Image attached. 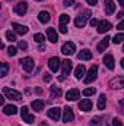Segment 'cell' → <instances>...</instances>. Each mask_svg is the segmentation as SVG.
Segmentation results:
<instances>
[{
    "instance_id": "16",
    "label": "cell",
    "mask_w": 124,
    "mask_h": 126,
    "mask_svg": "<svg viewBox=\"0 0 124 126\" xmlns=\"http://www.w3.org/2000/svg\"><path fill=\"white\" fill-rule=\"evenodd\" d=\"M12 28L15 30V32H16V34H19V35H25V34L28 32V28H26L25 25L16 24V22H13V24H12Z\"/></svg>"
},
{
    "instance_id": "28",
    "label": "cell",
    "mask_w": 124,
    "mask_h": 126,
    "mask_svg": "<svg viewBox=\"0 0 124 126\" xmlns=\"http://www.w3.org/2000/svg\"><path fill=\"white\" fill-rule=\"evenodd\" d=\"M7 70H9V64H7L6 62H3L1 63V69H0V76L4 78V76L7 75Z\"/></svg>"
},
{
    "instance_id": "34",
    "label": "cell",
    "mask_w": 124,
    "mask_h": 126,
    "mask_svg": "<svg viewBox=\"0 0 124 126\" xmlns=\"http://www.w3.org/2000/svg\"><path fill=\"white\" fill-rule=\"evenodd\" d=\"M95 93H96V91H95V88H86V90H83V95H85V97L93 95Z\"/></svg>"
},
{
    "instance_id": "35",
    "label": "cell",
    "mask_w": 124,
    "mask_h": 126,
    "mask_svg": "<svg viewBox=\"0 0 124 126\" xmlns=\"http://www.w3.org/2000/svg\"><path fill=\"white\" fill-rule=\"evenodd\" d=\"M18 48L19 50H26L28 48V43L26 41H19L18 43Z\"/></svg>"
},
{
    "instance_id": "7",
    "label": "cell",
    "mask_w": 124,
    "mask_h": 126,
    "mask_svg": "<svg viewBox=\"0 0 124 126\" xmlns=\"http://www.w3.org/2000/svg\"><path fill=\"white\" fill-rule=\"evenodd\" d=\"M73 119H74L73 110H72L70 107H64V109H63V122H64V123H69V122H72Z\"/></svg>"
},
{
    "instance_id": "4",
    "label": "cell",
    "mask_w": 124,
    "mask_h": 126,
    "mask_svg": "<svg viewBox=\"0 0 124 126\" xmlns=\"http://www.w3.org/2000/svg\"><path fill=\"white\" fill-rule=\"evenodd\" d=\"M21 66H22V69L25 70V72H31L32 69H34V60H32V57H24V59H21Z\"/></svg>"
},
{
    "instance_id": "14",
    "label": "cell",
    "mask_w": 124,
    "mask_h": 126,
    "mask_svg": "<svg viewBox=\"0 0 124 126\" xmlns=\"http://www.w3.org/2000/svg\"><path fill=\"white\" fill-rule=\"evenodd\" d=\"M110 30H111V24L108 21H101L98 24V32L99 34H105V32H108Z\"/></svg>"
},
{
    "instance_id": "49",
    "label": "cell",
    "mask_w": 124,
    "mask_h": 126,
    "mask_svg": "<svg viewBox=\"0 0 124 126\" xmlns=\"http://www.w3.org/2000/svg\"><path fill=\"white\" fill-rule=\"evenodd\" d=\"M123 51H124V46H123Z\"/></svg>"
},
{
    "instance_id": "22",
    "label": "cell",
    "mask_w": 124,
    "mask_h": 126,
    "mask_svg": "<svg viewBox=\"0 0 124 126\" xmlns=\"http://www.w3.org/2000/svg\"><path fill=\"white\" fill-rule=\"evenodd\" d=\"M47 37H48V40L51 43H57L59 41V35H57V32H56L54 28H48L47 30Z\"/></svg>"
},
{
    "instance_id": "30",
    "label": "cell",
    "mask_w": 124,
    "mask_h": 126,
    "mask_svg": "<svg viewBox=\"0 0 124 126\" xmlns=\"http://www.w3.org/2000/svg\"><path fill=\"white\" fill-rule=\"evenodd\" d=\"M124 41V34L121 32V34H115V37L112 38V43L114 44H118V43H123Z\"/></svg>"
},
{
    "instance_id": "5",
    "label": "cell",
    "mask_w": 124,
    "mask_h": 126,
    "mask_svg": "<svg viewBox=\"0 0 124 126\" xmlns=\"http://www.w3.org/2000/svg\"><path fill=\"white\" fill-rule=\"evenodd\" d=\"M96 75H98V66H96V64H93L92 67L89 69L88 75L85 76V84H91L93 79L96 78Z\"/></svg>"
},
{
    "instance_id": "20",
    "label": "cell",
    "mask_w": 124,
    "mask_h": 126,
    "mask_svg": "<svg viewBox=\"0 0 124 126\" xmlns=\"http://www.w3.org/2000/svg\"><path fill=\"white\" fill-rule=\"evenodd\" d=\"M110 40H111L110 37H105L104 40H101V43L98 44V47H96V50H98L99 53H102V51H105V48H107V47L110 46Z\"/></svg>"
},
{
    "instance_id": "29",
    "label": "cell",
    "mask_w": 124,
    "mask_h": 126,
    "mask_svg": "<svg viewBox=\"0 0 124 126\" xmlns=\"http://www.w3.org/2000/svg\"><path fill=\"white\" fill-rule=\"evenodd\" d=\"M102 120H104V117H102V116H96V117H93L92 120H91V123H89V125H91V126H99L101 123H102Z\"/></svg>"
},
{
    "instance_id": "39",
    "label": "cell",
    "mask_w": 124,
    "mask_h": 126,
    "mask_svg": "<svg viewBox=\"0 0 124 126\" xmlns=\"http://www.w3.org/2000/svg\"><path fill=\"white\" fill-rule=\"evenodd\" d=\"M44 81H45V82H50V81H51V75H50V73H45V75H44Z\"/></svg>"
},
{
    "instance_id": "23",
    "label": "cell",
    "mask_w": 124,
    "mask_h": 126,
    "mask_svg": "<svg viewBox=\"0 0 124 126\" xmlns=\"http://www.w3.org/2000/svg\"><path fill=\"white\" fill-rule=\"evenodd\" d=\"M44 101L42 100H34L31 103V107L35 110V111H41V110H44Z\"/></svg>"
},
{
    "instance_id": "31",
    "label": "cell",
    "mask_w": 124,
    "mask_h": 126,
    "mask_svg": "<svg viewBox=\"0 0 124 126\" xmlns=\"http://www.w3.org/2000/svg\"><path fill=\"white\" fill-rule=\"evenodd\" d=\"M69 21H70V16L69 15H66V13L60 15V25H66Z\"/></svg>"
},
{
    "instance_id": "11",
    "label": "cell",
    "mask_w": 124,
    "mask_h": 126,
    "mask_svg": "<svg viewBox=\"0 0 124 126\" xmlns=\"http://www.w3.org/2000/svg\"><path fill=\"white\" fill-rule=\"evenodd\" d=\"M60 66H62V62H60L59 57H51V59L48 60V67H50L51 72H57Z\"/></svg>"
},
{
    "instance_id": "42",
    "label": "cell",
    "mask_w": 124,
    "mask_h": 126,
    "mask_svg": "<svg viewBox=\"0 0 124 126\" xmlns=\"http://www.w3.org/2000/svg\"><path fill=\"white\" fill-rule=\"evenodd\" d=\"M60 32H62V34H66V32H67V28H66V25H60Z\"/></svg>"
},
{
    "instance_id": "13",
    "label": "cell",
    "mask_w": 124,
    "mask_h": 126,
    "mask_svg": "<svg viewBox=\"0 0 124 126\" xmlns=\"http://www.w3.org/2000/svg\"><path fill=\"white\" fill-rule=\"evenodd\" d=\"M79 109H80L82 111H89V110H92V101H91L89 98L82 100V101L79 103Z\"/></svg>"
},
{
    "instance_id": "10",
    "label": "cell",
    "mask_w": 124,
    "mask_h": 126,
    "mask_svg": "<svg viewBox=\"0 0 124 126\" xmlns=\"http://www.w3.org/2000/svg\"><path fill=\"white\" fill-rule=\"evenodd\" d=\"M47 116H48L50 119H53V120H59V119L62 117V110H60L59 107H53V109H50V110L47 111Z\"/></svg>"
},
{
    "instance_id": "21",
    "label": "cell",
    "mask_w": 124,
    "mask_h": 126,
    "mask_svg": "<svg viewBox=\"0 0 124 126\" xmlns=\"http://www.w3.org/2000/svg\"><path fill=\"white\" fill-rule=\"evenodd\" d=\"M77 59H79V60H91V59H92V53H91L88 48H85V50H82L80 53H77Z\"/></svg>"
},
{
    "instance_id": "41",
    "label": "cell",
    "mask_w": 124,
    "mask_h": 126,
    "mask_svg": "<svg viewBox=\"0 0 124 126\" xmlns=\"http://www.w3.org/2000/svg\"><path fill=\"white\" fill-rule=\"evenodd\" d=\"M98 24H99V22H98L95 18H92V19H91V25H92V27H98Z\"/></svg>"
},
{
    "instance_id": "33",
    "label": "cell",
    "mask_w": 124,
    "mask_h": 126,
    "mask_svg": "<svg viewBox=\"0 0 124 126\" xmlns=\"http://www.w3.org/2000/svg\"><path fill=\"white\" fill-rule=\"evenodd\" d=\"M34 40H35L37 43L42 44V43H44V40H45V37H44L42 34H35V35H34Z\"/></svg>"
},
{
    "instance_id": "38",
    "label": "cell",
    "mask_w": 124,
    "mask_h": 126,
    "mask_svg": "<svg viewBox=\"0 0 124 126\" xmlns=\"http://www.w3.org/2000/svg\"><path fill=\"white\" fill-rule=\"evenodd\" d=\"M74 4V0H64V6L66 7H70V6H73Z\"/></svg>"
},
{
    "instance_id": "36",
    "label": "cell",
    "mask_w": 124,
    "mask_h": 126,
    "mask_svg": "<svg viewBox=\"0 0 124 126\" xmlns=\"http://www.w3.org/2000/svg\"><path fill=\"white\" fill-rule=\"evenodd\" d=\"M16 53H18V48H16V47H12V46H10V47L7 48V54H9V56H16Z\"/></svg>"
},
{
    "instance_id": "43",
    "label": "cell",
    "mask_w": 124,
    "mask_h": 126,
    "mask_svg": "<svg viewBox=\"0 0 124 126\" xmlns=\"http://www.w3.org/2000/svg\"><path fill=\"white\" fill-rule=\"evenodd\" d=\"M86 1H88L89 4H92V6H95V4L98 3V0H86Z\"/></svg>"
},
{
    "instance_id": "2",
    "label": "cell",
    "mask_w": 124,
    "mask_h": 126,
    "mask_svg": "<svg viewBox=\"0 0 124 126\" xmlns=\"http://www.w3.org/2000/svg\"><path fill=\"white\" fill-rule=\"evenodd\" d=\"M3 94L6 95L7 98H10V100H16V101L22 100V94H21L19 91L12 90V88H7V87H4V88H3Z\"/></svg>"
},
{
    "instance_id": "19",
    "label": "cell",
    "mask_w": 124,
    "mask_h": 126,
    "mask_svg": "<svg viewBox=\"0 0 124 126\" xmlns=\"http://www.w3.org/2000/svg\"><path fill=\"white\" fill-rule=\"evenodd\" d=\"M114 63H115V62H114V57H112L111 54H105V56H104V64H105L110 70H112V69H114V66H115Z\"/></svg>"
},
{
    "instance_id": "3",
    "label": "cell",
    "mask_w": 124,
    "mask_h": 126,
    "mask_svg": "<svg viewBox=\"0 0 124 126\" xmlns=\"http://www.w3.org/2000/svg\"><path fill=\"white\" fill-rule=\"evenodd\" d=\"M74 51H76V46H74V43L67 41V43H64V44H63L62 53L64 54V56H72Z\"/></svg>"
},
{
    "instance_id": "17",
    "label": "cell",
    "mask_w": 124,
    "mask_h": 126,
    "mask_svg": "<svg viewBox=\"0 0 124 126\" xmlns=\"http://www.w3.org/2000/svg\"><path fill=\"white\" fill-rule=\"evenodd\" d=\"M72 67H73V64L70 60H64L62 62V69H63V76L66 78L67 75H70V70H72Z\"/></svg>"
},
{
    "instance_id": "9",
    "label": "cell",
    "mask_w": 124,
    "mask_h": 126,
    "mask_svg": "<svg viewBox=\"0 0 124 126\" xmlns=\"http://www.w3.org/2000/svg\"><path fill=\"white\" fill-rule=\"evenodd\" d=\"M111 88H124V76H115L110 81Z\"/></svg>"
},
{
    "instance_id": "8",
    "label": "cell",
    "mask_w": 124,
    "mask_h": 126,
    "mask_svg": "<svg viewBox=\"0 0 124 126\" xmlns=\"http://www.w3.org/2000/svg\"><path fill=\"white\" fill-rule=\"evenodd\" d=\"M21 116H22V120L26 122V123H34V120H35V117L28 111V107H22L21 109Z\"/></svg>"
},
{
    "instance_id": "32",
    "label": "cell",
    "mask_w": 124,
    "mask_h": 126,
    "mask_svg": "<svg viewBox=\"0 0 124 126\" xmlns=\"http://www.w3.org/2000/svg\"><path fill=\"white\" fill-rule=\"evenodd\" d=\"M6 38L10 41V43H13V41H16V35L13 34L12 31H6Z\"/></svg>"
},
{
    "instance_id": "18",
    "label": "cell",
    "mask_w": 124,
    "mask_h": 126,
    "mask_svg": "<svg viewBox=\"0 0 124 126\" xmlns=\"http://www.w3.org/2000/svg\"><path fill=\"white\" fill-rule=\"evenodd\" d=\"M3 113L4 114H7V116H13V114H16L18 113V107L16 106H13V104H9V106H3Z\"/></svg>"
},
{
    "instance_id": "50",
    "label": "cell",
    "mask_w": 124,
    "mask_h": 126,
    "mask_svg": "<svg viewBox=\"0 0 124 126\" xmlns=\"http://www.w3.org/2000/svg\"><path fill=\"white\" fill-rule=\"evenodd\" d=\"M37 1H41V0H37Z\"/></svg>"
},
{
    "instance_id": "51",
    "label": "cell",
    "mask_w": 124,
    "mask_h": 126,
    "mask_svg": "<svg viewBox=\"0 0 124 126\" xmlns=\"http://www.w3.org/2000/svg\"><path fill=\"white\" fill-rule=\"evenodd\" d=\"M105 126H108V125H105Z\"/></svg>"
},
{
    "instance_id": "40",
    "label": "cell",
    "mask_w": 124,
    "mask_h": 126,
    "mask_svg": "<svg viewBox=\"0 0 124 126\" xmlns=\"http://www.w3.org/2000/svg\"><path fill=\"white\" fill-rule=\"evenodd\" d=\"M117 30H120V31H124V21H121V22L117 25Z\"/></svg>"
},
{
    "instance_id": "27",
    "label": "cell",
    "mask_w": 124,
    "mask_h": 126,
    "mask_svg": "<svg viewBox=\"0 0 124 126\" xmlns=\"http://www.w3.org/2000/svg\"><path fill=\"white\" fill-rule=\"evenodd\" d=\"M62 94H63V91L60 87H51V97L53 98H60Z\"/></svg>"
},
{
    "instance_id": "1",
    "label": "cell",
    "mask_w": 124,
    "mask_h": 126,
    "mask_svg": "<svg viewBox=\"0 0 124 126\" xmlns=\"http://www.w3.org/2000/svg\"><path fill=\"white\" fill-rule=\"evenodd\" d=\"M89 16H91V10H85L83 13H80V15L74 19V25H76L77 28H83V27L86 25V21H88Z\"/></svg>"
},
{
    "instance_id": "46",
    "label": "cell",
    "mask_w": 124,
    "mask_h": 126,
    "mask_svg": "<svg viewBox=\"0 0 124 126\" xmlns=\"http://www.w3.org/2000/svg\"><path fill=\"white\" fill-rule=\"evenodd\" d=\"M0 104H1V106L4 104V98H3V97H0Z\"/></svg>"
},
{
    "instance_id": "44",
    "label": "cell",
    "mask_w": 124,
    "mask_h": 126,
    "mask_svg": "<svg viewBox=\"0 0 124 126\" xmlns=\"http://www.w3.org/2000/svg\"><path fill=\"white\" fill-rule=\"evenodd\" d=\"M123 16H124V12H120V13L117 15V18H123Z\"/></svg>"
},
{
    "instance_id": "12",
    "label": "cell",
    "mask_w": 124,
    "mask_h": 126,
    "mask_svg": "<svg viewBox=\"0 0 124 126\" xmlns=\"http://www.w3.org/2000/svg\"><path fill=\"white\" fill-rule=\"evenodd\" d=\"M26 10H28V3L26 1H19L16 6H15V12L18 13V15H25L26 13Z\"/></svg>"
},
{
    "instance_id": "37",
    "label": "cell",
    "mask_w": 124,
    "mask_h": 126,
    "mask_svg": "<svg viewBox=\"0 0 124 126\" xmlns=\"http://www.w3.org/2000/svg\"><path fill=\"white\" fill-rule=\"evenodd\" d=\"M112 126H123V123H121V120L120 119H112Z\"/></svg>"
},
{
    "instance_id": "45",
    "label": "cell",
    "mask_w": 124,
    "mask_h": 126,
    "mask_svg": "<svg viewBox=\"0 0 124 126\" xmlns=\"http://www.w3.org/2000/svg\"><path fill=\"white\" fill-rule=\"evenodd\" d=\"M118 3H120V6H121V7H124V0H118Z\"/></svg>"
},
{
    "instance_id": "25",
    "label": "cell",
    "mask_w": 124,
    "mask_h": 126,
    "mask_svg": "<svg viewBox=\"0 0 124 126\" xmlns=\"http://www.w3.org/2000/svg\"><path fill=\"white\" fill-rule=\"evenodd\" d=\"M85 66L83 64H79L77 67H76V70H74V76H76V79H82V76L85 75Z\"/></svg>"
},
{
    "instance_id": "47",
    "label": "cell",
    "mask_w": 124,
    "mask_h": 126,
    "mask_svg": "<svg viewBox=\"0 0 124 126\" xmlns=\"http://www.w3.org/2000/svg\"><path fill=\"white\" fill-rule=\"evenodd\" d=\"M121 67H123V69H124V57H123V59H121Z\"/></svg>"
},
{
    "instance_id": "15",
    "label": "cell",
    "mask_w": 124,
    "mask_h": 126,
    "mask_svg": "<svg viewBox=\"0 0 124 126\" xmlns=\"http://www.w3.org/2000/svg\"><path fill=\"white\" fill-rule=\"evenodd\" d=\"M104 4H105V13L107 15H112L115 12V3L112 0H105Z\"/></svg>"
},
{
    "instance_id": "48",
    "label": "cell",
    "mask_w": 124,
    "mask_h": 126,
    "mask_svg": "<svg viewBox=\"0 0 124 126\" xmlns=\"http://www.w3.org/2000/svg\"><path fill=\"white\" fill-rule=\"evenodd\" d=\"M39 126H48L47 123H39Z\"/></svg>"
},
{
    "instance_id": "24",
    "label": "cell",
    "mask_w": 124,
    "mask_h": 126,
    "mask_svg": "<svg viewBox=\"0 0 124 126\" xmlns=\"http://www.w3.org/2000/svg\"><path fill=\"white\" fill-rule=\"evenodd\" d=\"M38 19H39V22H41V24H47V22L50 21V13H48V12H45V10H42V12H39Z\"/></svg>"
},
{
    "instance_id": "6",
    "label": "cell",
    "mask_w": 124,
    "mask_h": 126,
    "mask_svg": "<svg viewBox=\"0 0 124 126\" xmlns=\"http://www.w3.org/2000/svg\"><path fill=\"white\" fill-rule=\"evenodd\" d=\"M79 97H80V91L77 88H72L66 93V100L67 101H76V100H79Z\"/></svg>"
},
{
    "instance_id": "26",
    "label": "cell",
    "mask_w": 124,
    "mask_h": 126,
    "mask_svg": "<svg viewBox=\"0 0 124 126\" xmlns=\"http://www.w3.org/2000/svg\"><path fill=\"white\" fill-rule=\"evenodd\" d=\"M105 104H107V97H105V94H101L99 98H98V109L99 110H104L105 109Z\"/></svg>"
}]
</instances>
